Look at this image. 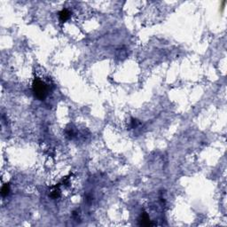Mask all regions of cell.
Wrapping results in <instances>:
<instances>
[{
    "label": "cell",
    "mask_w": 227,
    "mask_h": 227,
    "mask_svg": "<svg viewBox=\"0 0 227 227\" xmlns=\"http://www.w3.org/2000/svg\"><path fill=\"white\" fill-rule=\"evenodd\" d=\"M59 16H60V20L64 22H66L67 20H68L69 19V17H70V13H69V11H68L67 9H63L62 11H61L60 13H59Z\"/></svg>",
    "instance_id": "3957f363"
},
{
    "label": "cell",
    "mask_w": 227,
    "mask_h": 227,
    "mask_svg": "<svg viewBox=\"0 0 227 227\" xmlns=\"http://www.w3.org/2000/svg\"><path fill=\"white\" fill-rule=\"evenodd\" d=\"M32 90L34 95L39 100H44L48 93V88L46 84L38 77H36L32 84Z\"/></svg>",
    "instance_id": "6da1fadb"
},
{
    "label": "cell",
    "mask_w": 227,
    "mask_h": 227,
    "mask_svg": "<svg viewBox=\"0 0 227 227\" xmlns=\"http://www.w3.org/2000/svg\"><path fill=\"white\" fill-rule=\"evenodd\" d=\"M10 193V185L9 184H5L2 188H1V194L3 197H6Z\"/></svg>",
    "instance_id": "277c9868"
},
{
    "label": "cell",
    "mask_w": 227,
    "mask_h": 227,
    "mask_svg": "<svg viewBox=\"0 0 227 227\" xmlns=\"http://www.w3.org/2000/svg\"><path fill=\"white\" fill-rule=\"evenodd\" d=\"M139 225H144V226H149V225H153L151 223L150 219H149L148 215L146 212H143L141 214L140 218H139Z\"/></svg>",
    "instance_id": "7a4b0ae2"
}]
</instances>
